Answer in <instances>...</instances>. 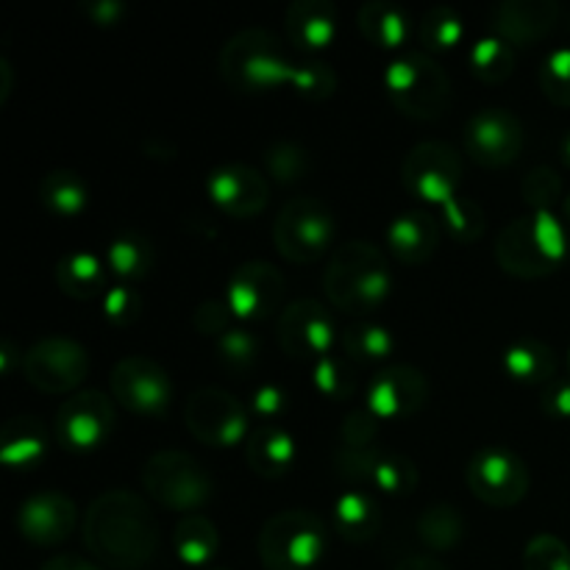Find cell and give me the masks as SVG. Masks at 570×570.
<instances>
[{"mask_svg": "<svg viewBox=\"0 0 570 570\" xmlns=\"http://www.w3.org/2000/svg\"><path fill=\"white\" fill-rule=\"evenodd\" d=\"M111 395L137 415H161L173 401V382L159 362L148 356H122L111 367Z\"/></svg>", "mask_w": 570, "mask_h": 570, "instance_id": "4fadbf2b", "label": "cell"}, {"mask_svg": "<svg viewBox=\"0 0 570 570\" xmlns=\"http://www.w3.org/2000/svg\"><path fill=\"white\" fill-rule=\"evenodd\" d=\"M417 33H421L423 48L432 50V53L434 50H451L465 37V22L449 6H434L421 17Z\"/></svg>", "mask_w": 570, "mask_h": 570, "instance_id": "d590c367", "label": "cell"}, {"mask_svg": "<svg viewBox=\"0 0 570 570\" xmlns=\"http://www.w3.org/2000/svg\"><path fill=\"white\" fill-rule=\"evenodd\" d=\"M139 306H142V301H139V295L128 284H117V287L106 289L104 315L111 323H117V326H128V323L137 321Z\"/></svg>", "mask_w": 570, "mask_h": 570, "instance_id": "c3c4849f", "label": "cell"}, {"mask_svg": "<svg viewBox=\"0 0 570 570\" xmlns=\"http://www.w3.org/2000/svg\"><path fill=\"white\" fill-rule=\"evenodd\" d=\"M22 373L39 393L67 395L89 376V354L70 337H45L26 351Z\"/></svg>", "mask_w": 570, "mask_h": 570, "instance_id": "30bf717a", "label": "cell"}, {"mask_svg": "<svg viewBox=\"0 0 570 570\" xmlns=\"http://www.w3.org/2000/svg\"><path fill=\"white\" fill-rule=\"evenodd\" d=\"M382 445H371V449H348V445H337L334 451V471L340 479H345L348 484H371L373 471H376V462L382 456Z\"/></svg>", "mask_w": 570, "mask_h": 570, "instance_id": "60d3db41", "label": "cell"}, {"mask_svg": "<svg viewBox=\"0 0 570 570\" xmlns=\"http://www.w3.org/2000/svg\"><path fill=\"white\" fill-rule=\"evenodd\" d=\"M495 259L504 267V273L515 278H546L560 267L551 265L540 250L538 239H534L532 215L518 217L510 226L501 228L499 239H495Z\"/></svg>", "mask_w": 570, "mask_h": 570, "instance_id": "44dd1931", "label": "cell"}, {"mask_svg": "<svg viewBox=\"0 0 570 570\" xmlns=\"http://www.w3.org/2000/svg\"><path fill=\"white\" fill-rule=\"evenodd\" d=\"M142 484L150 499L173 512L193 515L212 499V479L187 451L165 449L148 456L142 468Z\"/></svg>", "mask_w": 570, "mask_h": 570, "instance_id": "8992f818", "label": "cell"}, {"mask_svg": "<svg viewBox=\"0 0 570 570\" xmlns=\"http://www.w3.org/2000/svg\"><path fill=\"white\" fill-rule=\"evenodd\" d=\"M287 404H289L287 393H284L282 387H276V384H265V387L256 390L254 395V410L265 417L282 415V412L287 410Z\"/></svg>", "mask_w": 570, "mask_h": 570, "instance_id": "816d5d0a", "label": "cell"}, {"mask_svg": "<svg viewBox=\"0 0 570 570\" xmlns=\"http://www.w3.org/2000/svg\"><path fill=\"white\" fill-rule=\"evenodd\" d=\"M373 488H379L387 495H410L417 488V468L410 456L382 451L376 462V471L371 479Z\"/></svg>", "mask_w": 570, "mask_h": 570, "instance_id": "8d00e7d4", "label": "cell"}, {"mask_svg": "<svg viewBox=\"0 0 570 570\" xmlns=\"http://www.w3.org/2000/svg\"><path fill=\"white\" fill-rule=\"evenodd\" d=\"M217 356H220L223 367L232 373H250L259 362V343L245 328H228L220 340H217Z\"/></svg>", "mask_w": 570, "mask_h": 570, "instance_id": "f35d334b", "label": "cell"}, {"mask_svg": "<svg viewBox=\"0 0 570 570\" xmlns=\"http://www.w3.org/2000/svg\"><path fill=\"white\" fill-rule=\"evenodd\" d=\"M540 89L551 104L570 109V48L551 50L538 72Z\"/></svg>", "mask_w": 570, "mask_h": 570, "instance_id": "ab89813d", "label": "cell"}, {"mask_svg": "<svg viewBox=\"0 0 570 570\" xmlns=\"http://www.w3.org/2000/svg\"><path fill=\"white\" fill-rule=\"evenodd\" d=\"M0 76H3V83H0V100H6L11 92V67L6 59H0Z\"/></svg>", "mask_w": 570, "mask_h": 570, "instance_id": "9f6ffc18", "label": "cell"}, {"mask_svg": "<svg viewBox=\"0 0 570 570\" xmlns=\"http://www.w3.org/2000/svg\"><path fill=\"white\" fill-rule=\"evenodd\" d=\"M393 570H451V568H445L443 562L434 560V557L412 554V557H404V560H401Z\"/></svg>", "mask_w": 570, "mask_h": 570, "instance_id": "11a10c76", "label": "cell"}, {"mask_svg": "<svg viewBox=\"0 0 570 570\" xmlns=\"http://www.w3.org/2000/svg\"><path fill=\"white\" fill-rule=\"evenodd\" d=\"M56 284L65 295L76 301H89L106 289V267L100 259L87 250L61 256L56 265Z\"/></svg>", "mask_w": 570, "mask_h": 570, "instance_id": "f1b7e54d", "label": "cell"}, {"mask_svg": "<svg viewBox=\"0 0 570 570\" xmlns=\"http://www.w3.org/2000/svg\"><path fill=\"white\" fill-rule=\"evenodd\" d=\"M360 31L371 45L382 50H399L410 33V20L404 11L384 0H371L360 9Z\"/></svg>", "mask_w": 570, "mask_h": 570, "instance_id": "f546056e", "label": "cell"}, {"mask_svg": "<svg viewBox=\"0 0 570 570\" xmlns=\"http://www.w3.org/2000/svg\"><path fill=\"white\" fill-rule=\"evenodd\" d=\"M232 317L234 315H232V309H228L226 301H204V304L195 309L193 326H195V332L204 334V337L220 340L228 328H234Z\"/></svg>", "mask_w": 570, "mask_h": 570, "instance_id": "681fc988", "label": "cell"}, {"mask_svg": "<svg viewBox=\"0 0 570 570\" xmlns=\"http://www.w3.org/2000/svg\"><path fill=\"white\" fill-rule=\"evenodd\" d=\"M245 460L250 471L262 479H278L293 468L295 462V438L278 423H262L256 432L248 434L245 443Z\"/></svg>", "mask_w": 570, "mask_h": 570, "instance_id": "cb8c5ba5", "label": "cell"}, {"mask_svg": "<svg viewBox=\"0 0 570 570\" xmlns=\"http://www.w3.org/2000/svg\"><path fill=\"white\" fill-rule=\"evenodd\" d=\"M337 223L332 209L317 198H293L282 206L273 223V243L276 250L293 265H309L321 259L334 243Z\"/></svg>", "mask_w": 570, "mask_h": 570, "instance_id": "52a82bcc", "label": "cell"}, {"mask_svg": "<svg viewBox=\"0 0 570 570\" xmlns=\"http://www.w3.org/2000/svg\"><path fill=\"white\" fill-rule=\"evenodd\" d=\"M334 527H337L340 538L348 543H367L376 538L379 527H382V512L365 490H345L334 501Z\"/></svg>", "mask_w": 570, "mask_h": 570, "instance_id": "484cf974", "label": "cell"}, {"mask_svg": "<svg viewBox=\"0 0 570 570\" xmlns=\"http://www.w3.org/2000/svg\"><path fill=\"white\" fill-rule=\"evenodd\" d=\"M562 159H566L570 165V134L566 137V142H562Z\"/></svg>", "mask_w": 570, "mask_h": 570, "instance_id": "6f0895ef", "label": "cell"}, {"mask_svg": "<svg viewBox=\"0 0 570 570\" xmlns=\"http://www.w3.org/2000/svg\"><path fill=\"white\" fill-rule=\"evenodd\" d=\"M568 365H570V351H568Z\"/></svg>", "mask_w": 570, "mask_h": 570, "instance_id": "91938a15", "label": "cell"}, {"mask_svg": "<svg viewBox=\"0 0 570 570\" xmlns=\"http://www.w3.org/2000/svg\"><path fill=\"white\" fill-rule=\"evenodd\" d=\"M48 454V432L42 421L31 415L11 417L0 432V462L14 471H28L39 465Z\"/></svg>", "mask_w": 570, "mask_h": 570, "instance_id": "d4e9b609", "label": "cell"}, {"mask_svg": "<svg viewBox=\"0 0 570 570\" xmlns=\"http://www.w3.org/2000/svg\"><path fill=\"white\" fill-rule=\"evenodd\" d=\"M401 181L412 195L443 209L460 198L462 156L445 142L415 145L401 165Z\"/></svg>", "mask_w": 570, "mask_h": 570, "instance_id": "8fae6325", "label": "cell"}, {"mask_svg": "<svg viewBox=\"0 0 570 570\" xmlns=\"http://www.w3.org/2000/svg\"><path fill=\"white\" fill-rule=\"evenodd\" d=\"M276 337L284 354L293 360H312L315 365L323 356H332L337 326L332 312L321 301L298 298L284 306L278 315Z\"/></svg>", "mask_w": 570, "mask_h": 570, "instance_id": "7c38bea8", "label": "cell"}, {"mask_svg": "<svg viewBox=\"0 0 570 570\" xmlns=\"http://www.w3.org/2000/svg\"><path fill=\"white\" fill-rule=\"evenodd\" d=\"M440 234H443V228H440L438 217L426 209H415L399 215L390 223L387 245L395 259L417 267L432 259L440 245Z\"/></svg>", "mask_w": 570, "mask_h": 570, "instance_id": "7402d4cb", "label": "cell"}, {"mask_svg": "<svg viewBox=\"0 0 570 570\" xmlns=\"http://www.w3.org/2000/svg\"><path fill=\"white\" fill-rule=\"evenodd\" d=\"M379 423L382 421L367 406L351 412L343 421V429H340V445H348V449H371V445H379Z\"/></svg>", "mask_w": 570, "mask_h": 570, "instance_id": "7dc6e473", "label": "cell"}, {"mask_svg": "<svg viewBox=\"0 0 570 570\" xmlns=\"http://www.w3.org/2000/svg\"><path fill=\"white\" fill-rule=\"evenodd\" d=\"M540 404L551 421H570V379L557 376L554 382L546 384Z\"/></svg>", "mask_w": 570, "mask_h": 570, "instance_id": "f907efd6", "label": "cell"}, {"mask_svg": "<svg viewBox=\"0 0 570 570\" xmlns=\"http://www.w3.org/2000/svg\"><path fill=\"white\" fill-rule=\"evenodd\" d=\"M256 546L267 570H312L326 554V527L306 510H284L262 527Z\"/></svg>", "mask_w": 570, "mask_h": 570, "instance_id": "5b68a950", "label": "cell"}, {"mask_svg": "<svg viewBox=\"0 0 570 570\" xmlns=\"http://www.w3.org/2000/svg\"><path fill=\"white\" fill-rule=\"evenodd\" d=\"M429 404L426 373L412 365H390L373 376L367 387V410L379 421H404Z\"/></svg>", "mask_w": 570, "mask_h": 570, "instance_id": "e0dca14e", "label": "cell"}, {"mask_svg": "<svg viewBox=\"0 0 570 570\" xmlns=\"http://www.w3.org/2000/svg\"><path fill=\"white\" fill-rule=\"evenodd\" d=\"M415 532L421 543L432 551H451L462 543L468 534V521L462 512L451 504H432L421 512L415 523Z\"/></svg>", "mask_w": 570, "mask_h": 570, "instance_id": "4dcf8cb0", "label": "cell"}, {"mask_svg": "<svg viewBox=\"0 0 570 570\" xmlns=\"http://www.w3.org/2000/svg\"><path fill=\"white\" fill-rule=\"evenodd\" d=\"M445 228L454 234L460 243H476L484 232V212L473 204L471 198H456L449 206H443Z\"/></svg>", "mask_w": 570, "mask_h": 570, "instance_id": "ee69618b", "label": "cell"}, {"mask_svg": "<svg viewBox=\"0 0 570 570\" xmlns=\"http://www.w3.org/2000/svg\"><path fill=\"white\" fill-rule=\"evenodd\" d=\"M532 228H534V239H538L546 259H549L554 267H560L568 256V232L566 226H562L560 217L554 215V209L532 212Z\"/></svg>", "mask_w": 570, "mask_h": 570, "instance_id": "b9f144b4", "label": "cell"}, {"mask_svg": "<svg viewBox=\"0 0 570 570\" xmlns=\"http://www.w3.org/2000/svg\"><path fill=\"white\" fill-rule=\"evenodd\" d=\"M384 87L395 109L415 120H440L451 109V78L426 50L390 61Z\"/></svg>", "mask_w": 570, "mask_h": 570, "instance_id": "277c9868", "label": "cell"}, {"mask_svg": "<svg viewBox=\"0 0 570 570\" xmlns=\"http://www.w3.org/2000/svg\"><path fill=\"white\" fill-rule=\"evenodd\" d=\"M237 321H265L284 301V276L271 262H245L232 273L223 298Z\"/></svg>", "mask_w": 570, "mask_h": 570, "instance_id": "9a60e30c", "label": "cell"}, {"mask_svg": "<svg viewBox=\"0 0 570 570\" xmlns=\"http://www.w3.org/2000/svg\"><path fill=\"white\" fill-rule=\"evenodd\" d=\"M212 204L232 217H256L271 200V184L256 167L226 165L217 167L206 181Z\"/></svg>", "mask_w": 570, "mask_h": 570, "instance_id": "ac0fdd59", "label": "cell"}, {"mask_svg": "<svg viewBox=\"0 0 570 570\" xmlns=\"http://www.w3.org/2000/svg\"><path fill=\"white\" fill-rule=\"evenodd\" d=\"M215 570H228V568H215Z\"/></svg>", "mask_w": 570, "mask_h": 570, "instance_id": "94428289", "label": "cell"}, {"mask_svg": "<svg viewBox=\"0 0 570 570\" xmlns=\"http://www.w3.org/2000/svg\"><path fill=\"white\" fill-rule=\"evenodd\" d=\"M39 570H98V566H92V562L83 560V557L59 554V557H53V560L45 562Z\"/></svg>", "mask_w": 570, "mask_h": 570, "instance_id": "db71d44e", "label": "cell"}, {"mask_svg": "<svg viewBox=\"0 0 570 570\" xmlns=\"http://www.w3.org/2000/svg\"><path fill=\"white\" fill-rule=\"evenodd\" d=\"M560 14L562 9L554 0H504L493 11L495 37L510 42L512 48H527L549 37Z\"/></svg>", "mask_w": 570, "mask_h": 570, "instance_id": "ffe728a7", "label": "cell"}, {"mask_svg": "<svg viewBox=\"0 0 570 570\" xmlns=\"http://www.w3.org/2000/svg\"><path fill=\"white\" fill-rule=\"evenodd\" d=\"M471 67L482 81L504 83L515 72V48L501 37H482L471 48Z\"/></svg>", "mask_w": 570, "mask_h": 570, "instance_id": "836d02e7", "label": "cell"}, {"mask_svg": "<svg viewBox=\"0 0 570 570\" xmlns=\"http://www.w3.org/2000/svg\"><path fill=\"white\" fill-rule=\"evenodd\" d=\"M111 273L120 278H142L154 265V245L142 234L126 232L117 239H111L106 250Z\"/></svg>", "mask_w": 570, "mask_h": 570, "instance_id": "d6a6232c", "label": "cell"}, {"mask_svg": "<svg viewBox=\"0 0 570 570\" xmlns=\"http://www.w3.org/2000/svg\"><path fill=\"white\" fill-rule=\"evenodd\" d=\"M173 546L184 566L200 568L215 560L220 551V532L209 518L193 512V515L178 518L176 529H173Z\"/></svg>", "mask_w": 570, "mask_h": 570, "instance_id": "83f0119b", "label": "cell"}, {"mask_svg": "<svg viewBox=\"0 0 570 570\" xmlns=\"http://www.w3.org/2000/svg\"><path fill=\"white\" fill-rule=\"evenodd\" d=\"M465 482L471 493L482 504L507 510V507L521 504L529 493V468L515 451L504 445H484L471 456L465 468Z\"/></svg>", "mask_w": 570, "mask_h": 570, "instance_id": "9c48e42d", "label": "cell"}, {"mask_svg": "<svg viewBox=\"0 0 570 570\" xmlns=\"http://www.w3.org/2000/svg\"><path fill=\"white\" fill-rule=\"evenodd\" d=\"M265 165H267V173H271L278 184H284V187H287V184H298L301 178L309 173L312 159L298 142L282 139V142H276L267 148Z\"/></svg>", "mask_w": 570, "mask_h": 570, "instance_id": "74e56055", "label": "cell"}, {"mask_svg": "<svg viewBox=\"0 0 570 570\" xmlns=\"http://www.w3.org/2000/svg\"><path fill=\"white\" fill-rule=\"evenodd\" d=\"M523 570H570V549L557 534H534L523 549Z\"/></svg>", "mask_w": 570, "mask_h": 570, "instance_id": "7bdbcfd3", "label": "cell"}, {"mask_svg": "<svg viewBox=\"0 0 570 570\" xmlns=\"http://www.w3.org/2000/svg\"><path fill=\"white\" fill-rule=\"evenodd\" d=\"M39 200L48 206L56 215H78L87 206L89 189L76 173L70 170H53L39 181Z\"/></svg>", "mask_w": 570, "mask_h": 570, "instance_id": "1f68e13d", "label": "cell"}, {"mask_svg": "<svg viewBox=\"0 0 570 570\" xmlns=\"http://www.w3.org/2000/svg\"><path fill=\"white\" fill-rule=\"evenodd\" d=\"M76 504L59 490H42L28 495L17 512V529L33 546H59L76 529Z\"/></svg>", "mask_w": 570, "mask_h": 570, "instance_id": "d6986e66", "label": "cell"}, {"mask_svg": "<svg viewBox=\"0 0 570 570\" xmlns=\"http://www.w3.org/2000/svg\"><path fill=\"white\" fill-rule=\"evenodd\" d=\"M220 72L228 87L239 92H267L289 83L304 98L323 100L337 89V76L328 65H293L284 59L282 42L267 28H245L234 33L220 50Z\"/></svg>", "mask_w": 570, "mask_h": 570, "instance_id": "6da1fadb", "label": "cell"}, {"mask_svg": "<svg viewBox=\"0 0 570 570\" xmlns=\"http://www.w3.org/2000/svg\"><path fill=\"white\" fill-rule=\"evenodd\" d=\"M465 148L484 167H507L521 156L523 126L507 109H482L468 120Z\"/></svg>", "mask_w": 570, "mask_h": 570, "instance_id": "2e32d148", "label": "cell"}, {"mask_svg": "<svg viewBox=\"0 0 570 570\" xmlns=\"http://www.w3.org/2000/svg\"><path fill=\"white\" fill-rule=\"evenodd\" d=\"M184 423L198 443L209 449H237L248 443V410L220 387H200L184 404Z\"/></svg>", "mask_w": 570, "mask_h": 570, "instance_id": "ba28073f", "label": "cell"}, {"mask_svg": "<svg viewBox=\"0 0 570 570\" xmlns=\"http://www.w3.org/2000/svg\"><path fill=\"white\" fill-rule=\"evenodd\" d=\"M312 382H315V387L321 390L323 395H328V399L334 401H345L356 387L348 365L334 360V356H323V360H317L315 365H312Z\"/></svg>", "mask_w": 570, "mask_h": 570, "instance_id": "f6af8a7d", "label": "cell"}, {"mask_svg": "<svg viewBox=\"0 0 570 570\" xmlns=\"http://www.w3.org/2000/svg\"><path fill=\"white\" fill-rule=\"evenodd\" d=\"M337 20L332 0H295L287 9V37L298 50H323L337 37Z\"/></svg>", "mask_w": 570, "mask_h": 570, "instance_id": "603a6c76", "label": "cell"}, {"mask_svg": "<svg viewBox=\"0 0 570 570\" xmlns=\"http://www.w3.org/2000/svg\"><path fill=\"white\" fill-rule=\"evenodd\" d=\"M566 215H568V220H570V198L566 200Z\"/></svg>", "mask_w": 570, "mask_h": 570, "instance_id": "680465c9", "label": "cell"}, {"mask_svg": "<svg viewBox=\"0 0 570 570\" xmlns=\"http://www.w3.org/2000/svg\"><path fill=\"white\" fill-rule=\"evenodd\" d=\"M83 543L106 566L139 570L159 554V523L137 493L117 488L98 495L87 510Z\"/></svg>", "mask_w": 570, "mask_h": 570, "instance_id": "7a4b0ae2", "label": "cell"}, {"mask_svg": "<svg viewBox=\"0 0 570 570\" xmlns=\"http://www.w3.org/2000/svg\"><path fill=\"white\" fill-rule=\"evenodd\" d=\"M323 289L340 312L365 317L387 301L393 276L376 245L367 239H354L334 250L323 273Z\"/></svg>", "mask_w": 570, "mask_h": 570, "instance_id": "3957f363", "label": "cell"}, {"mask_svg": "<svg viewBox=\"0 0 570 570\" xmlns=\"http://www.w3.org/2000/svg\"><path fill=\"white\" fill-rule=\"evenodd\" d=\"M521 195H523V200L532 206V212L551 209V206H554L562 195L560 176H557V170H551V167H546V165L534 167V170H529L527 178H523Z\"/></svg>", "mask_w": 570, "mask_h": 570, "instance_id": "bcb514c9", "label": "cell"}, {"mask_svg": "<svg viewBox=\"0 0 570 570\" xmlns=\"http://www.w3.org/2000/svg\"><path fill=\"white\" fill-rule=\"evenodd\" d=\"M115 429V404L100 390L70 395L56 412V438L70 451H92L109 440Z\"/></svg>", "mask_w": 570, "mask_h": 570, "instance_id": "5bb4252c", "label": "cell"}, {"mask_svg": "<svg viewBox=\"0 0 570 570\" xmlns=\"http://www.w3.org/2000/svg\"><path fill=\"white\" fill-rule=\"evenodd\" d=\"M83 11L92 17V22H98V26L106 28V26H117V22L122 20L126 6H122L120 0H95V3L83 6Z\"/></svg>", "mask_w": 570, "mask_h": 570, "instance_id": "f5cc1de1", "label": "cell"}, {"mask_svg": "<svg viewBox=\"0 0 570 570\" xmlns=\"http://www.w3.org/2000/svg\"><path fill=\"white\" fill-rule=\"evenodd\" d=\"M343 348L356 362H379L393 356L395 337L379 323H356L343 334Z\"/></svg>", "mask_w": 570, "mask_h": 570, "instance_id": "e575fe53", "label": "cell"}, {"mask_svg": "<svg viewBox=\"0 0 570 570\" xmlns=\"http://www.w3.org/2000/svg\"><path fill=\"white\" fill-rule=\"evenodd\" d=\"M504 371L521 384H551L557 379V354L543 340L523 337L504 351Z\"/></svg>", "mask_w": 570, "mask_h": 570, "instance_id": "4316f807", "label": "cell"}]
</instances>
